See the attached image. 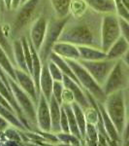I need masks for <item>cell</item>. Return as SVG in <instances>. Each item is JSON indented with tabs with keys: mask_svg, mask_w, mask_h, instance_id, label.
<instances>
[{
	"mask_svg": "<svg viewBox=\"0 0 129 146\" xmlns=\"http://www.w3.org/2000/svg\"><path fill=\"white\" fill-rule=\"evenodd\" d=\"M3 135H3V133H1V131H0V138H1Z\"/></svg>",
	"mask_w": 129,
	"mask_h": 146,
	"instance_id": "obj_43",
	"label": "cell"
},
{
	"mask_svg": "<svg viewBox=\"0 0 129 146\" xmlns=\"http://www.w3.org/2000/svg\"><path fill=\"white\" fill-rule=\"evenodd\" d=\"M51 52L55 53L56 55L62 56L65 60H80V52L78 46L74 45L72 43H68V42L57 41L53 45Z\"/></svg>",
	"mask_w": 129,
	"mask_h": 146,
	"instance_id": "obj_14",
	"label": "cell"
},
{
	"mask_svg": "<svg viewBox=\"0 0 129 146\" xmlns=\"http://www.w3.org/2000/svg\"><path fill=\"white\" fill-rule=\"evenodd\" d=\"M25 1H27V0H22V3H20V5H22V4H23V3H24Z\"/></svg>",
	"mask_w": 129,
	"mask_h": 146,
	"instance_id": "obj_44",
	"label": "cell"
},
{
	"mask_svg": "<svg viewBox=\"0 0 129 146\" xmlns=\"http://www.w3.org/2000/svg\"><path fill=\"white\" fill-rule=\"evenodd\" d=\"M49 60H51V62H53L55 63H56V64H57V66L59 67L60 69H61V71L63 72V74L69 76L70 78H72L75 82H77V83L80 85V83H79L78 79H77L76 75H75L74 71L72 70L71 66H70L69 63L67 62V60H65V58H63L62 56L56 55L55 53L51 52V53L50 54V56H49ZM80 86H81V85H80Z\"/></svg>",
	"mask_w": 129,
	"mask_h": 146,
	"instance_id": "obj_23",
	"label": "cell"
},
{
	"mask_svg": "<svg viewBox=\"0 0 129 146\" xmlns=\"http://www.w3.org/2000/svg\"><path fill=\"white\" fill-rule=\"evenodd\" d=\"M41 0H27L22 4L14 20V34L20 32L29 25Z\"/></svg>",
	"mask_w": 129,
	"mask_h": 146,
	"instance_id": "obj_9",
	"label": "cell"
},
{
	"mask_svg": "<svg viewBox=\"0 0 129 146\" xmlns=\"http://www.w3.org/2000/svg\"><path fill=\"white\" fill-rule=\"evenodd\" d=\"M0 115L3 117L4 119L8 121V123L11 125L12 127H15L18 129L20 131H25L27 129L25 128V126L23 125V123L20 120V118L18 117V115L16 114V112L14 110L9 109L8 107L4 106L0 103Z\"/></svg>",
	"mask_w": 129,
	"mask_h": 146,
	"instance_id": "obj_22",
	"label": "cell"
},
{
	"mask_svg": "<svg viewBox=\"0 0 129 146\" xmlns=\"http://www.w3.org/2000/svg\"><path fill=\"white\" fill-rule=\"evenodd\" d=\"M47 27H48V22L45 20V18L41 17L35 21L33 25H31V28H30L29 41L31 42L32 46L34 47L37 52L40 51L42 45H43Z\"/></svg>",
	"mask_w": 129,
	"mask_h": 146,
	"instance_id": "obj_12",
	"label": "cell"
},
{
	"mask_svg": "<svg viewBox=\"0 0 129 146\" xmlns=\"http://www.w3.org/2000/svg\"><path fill=\"white\" fill-rule=\"evenodd\" d=\"M119 19V25H120V29H121V35L124 37V39L127 41L129 44V23L126 22L123 19Z\"/></svg>",
	"mask_w": 129,
	"mask_h": 146,
	"instance_id": "obj_37",
	"label": "cell"
},
{
	"mask_svg": "<svg viewBox=\"0 0 129 146\" xmlns=\"http://www.w3.org/2000/svg\"><path fill=\"white\" fill-rule=\"evenodd\" d=\"M8 82L9 85L11 87L12 93H13L14 96H15L16 100L20 105V109L24 115V117L26 118L27 121H30L31 123H36V104L34 103V101L32 100V98L25 93L24 91L18 86V84L15 81L13 78H11L8 75Z\"/></svg>",
	"mask_w": 129,
	"mask_h": 146,
	"instance_id": "obj_7",
	"label": "cell"
},
{
	"mask_svg": "<svg viewBox=\"0 0 129 146\" xmlns=\"http://www.w3.org/2000/svg\"><path fill=\"white\" fill-rule=\"evenodd\" d=\"M115 4H116V14L118 18L123 19L126 22L129 23V11L124 5L122 0H115Z\"/></svg>",
	"mask_w": 129,
	"mask_h": 146,
	"instance_id": "obj_33",
	"label": "cell"
},
{
	"mask_svg": "<svg viewBox=\"0 0 129 146\" xmlns=\"http://www.w3.org/2000/svg\"><path fill=\"white\" fill-rule=\"evenodd\" d=\"M62 82H63V84H64L65 88L68 89L69 91H71V93L73 94L74 100L76 101L78 104L81 105L84 109H86V108L91 106L90 100H88L86 92H84V89L82 88L77 82H75L73 79L70 78L67 75H63Z\"/></svg>",
	"mask_w": 129,
	"mask_h": 146,
	"instance_id": "obj_13",
	"label": "cell"
},
{
	"mask_svg": "<svg viewBox=\"0 0 129 146\" xmlns=\"http://www.w3.org/2000/svg\"><path fill=\"white\" fill-rule=\"evenodd\" d=\"M121 60H122V62L129 67V49L127 50V52L123 55V56L121 58Z\"/></svg>",
	"mask_w": 129,
	"mask_h": 146,
	"instance_id": "obj_40",
	"label": "cell"
},
{
	"mask_svg": "<svg viewBox=\"0 0 129 146\" xmlns=\"http://www.w3.org/2000/svg\"><path fill=\"white\" fill-rule=\"evenodd\" d=\"M4 1V4L5 6L7 7L8 10H11V5H12V0H3Z\"/></svg>",
	"mask_w": 129,
	"mask_h": 146,
	"instance_id": "obj_41",
	"label": "cell"
},
{
	"mask_svg": "<svg viewBox=\"0 0 129 146\" xmlns=\"http://www.w3.org/2000/svg\"><path fill=\"white\" fill-rule=\"evenodd\" d=\"M48 66H49V70H50V73H51V77H53V81H63V75L64 74H63V72L61 71V69L57 66L56 63L49 60Z\"/></svg>",
	"mask_w": 129,
	"mask_h": 146,
	"instance_id": "obj_35",
	"label": "cell"
},
{
	"mask_svg": "<svg viewBox=\"0 0 129 146\" xmlns=\"http://www.w3.org/2000/svg\"><path fill=\"white\" fill-rule=\"evenodd\" d=\"M98 140H99V133L96 124L88 123L86 129V141L90 142V145H97Z\"/></svg>",
	"mask_w": 129,
	"mask_h": 146,
	"instance_id": "obj_29",
	"label": "cell"
},
{
	"mask_svg": "<svg viewBox=\"0 0 129 146\" xmlns=\"http://www.w3.org/2000/svg\"><path fill=\"white\" fill-rule=\"evenodd\" d=\"M96 102H97V101H96ZM97 105H98V109H99V111H100V114H101L104 128L106 129L109 138L111 139V142H114V143L119 142V141H120V135H119L116 126L113 123L112 119L110 118L109 114H108L106 109H105L104 104L100 102H97Z\"/></svg>",
	"mask_w": 129,
	"mask_h": 146,
	"instance_id": "obj_15",
	"label": "cell"
},
{
	"mask_svg": "<svg viewBox=\"0 0 129 146\" xmlns=\"http://www.w3.org/2000/svg\"><path fill=\"white\" fill-rule=\"evenodd\" d=\"M57 136L59 142L63 143L66 145H73V146H79L82 144V140L76 135H74L71 133H64V131H59V133H55Z\"/></svg>",
	"mask_w": 129,
	"mask_h": 146,
	"instance_id": "obj_28",
	"label": "cell"
},
{
	"mask_svg": "<svg viewBox=\"0 0 129 146\" xmlns=\"http://www.w3.org/2000/svg\"><path fill=\"white\" fill-rule=\"evenodd\" d=\"M10 126L11 125L8 123V121L5 120L1 115H0V131H1V133H4V131H6V129L9 128Z\"/></svg>",
	"mask_w": 129,
	"mask_h": 146,
	"instance_id": "obj_38",
	"label": "cell"
},
{
	"mask_svg": "<svg viewBox=\"0 0 129 146\" xmlns=\"http://www.w3.org/2000/svg\"><path fill=\"white\" fill-rule=\"evenodd\" d=\"M84 16L75 18L76 23L69 21L65 25L58 41L68 42L77 46H92L101 49V29H96V25L90 21H84Z\"/></svg>",
	"mask_w": 129,
	"mask_h": 146,
	"instance_id": "obj_1",
	"label": "cell"
},
{
	"mask_svg": "<svg viewBox=\"0 0 129 146\" xmlns=\"http://www.w3.org/2000/svg\"><path fill=\"white\" fill-rule=\"evenodd\" d=\"M11 127L7 128L6 131L3 133L4 136H5L6 138H8L10 141H13V142L18 143V144H22L23 142V140L22 139V137H20V133L17 131V128H15V127L11 128Z\"/></svg>",
	"mask_w": 129,
	"mask_h": 146,
	"instance_id": "obj_32",
	"label": "cell"
},
{
	"mask_svg": "<svg viewBox=\"0 0 129 146\" xmlns=\"http://www.w3.org/2000/svg\"><path fill=\"white\" fill-rule=\"evenodd\" d=\"M127 141H129V139H128V140H127Z\"/></svg>",
	"mask_w": 129,
	"mask_h": 146,
	"instance_id": "obj_45",
	"label": "cell"
},
{
	"mask_svg": "<svg viewBox=\"0 0 129 146\" xmlns=\"http://www.w3.org/2000/svg\"><path fill=\"white\" fill-rule=\"evenodd\" d=\"M121 36L119 19L115 13L105 14L101 21V50L108 52Z\"/></svg>",
	"mask_w": 129,
	"mask_h": 146,
	"instance_id": "obj_6",
	"label": "cell"
},
{
	"mask_svg": "<svg viewBox=\"0 0 129 146\" xmlns=\"http://www.w3.org/2000/svg\"><path fill=\"white\" fill-rule=\"evenodd\" d=\"M36 120L37 125L41 131H51V112L49 100L43 94H40L39 100L36 106Z\"/></svg>",
	"mask_w": 129,
	"mask_h": 146,
	"instance_id": "obj_10",
	"label": "cell"
},
{
	"mask_svg": "<svg viewBox=\"0 0 129 146\" xmlns=\"http://www.w3.org/2000/svg\"><path fill=\"white\" fill-rule=\"evenodd\" d=\"M71 106L73 108L75 116H76L77 123H78L79 129H80V131H81L83 139H84V141H86V124H88V121H86V118L84 109L80 104H78L76 101H73V102L71 103Z\"/></svg>",
	"mask_w": 129,
	"mask_h": 146,
	"instance_id": "obj_25",
	"label": "cell"
},
{
	"mask_svg": "<svg viewBox=\"0 0 129 146\" xmlns=\"http://www.w3.org/2000/svg\"><path fill=\"white\" fill-rule=\"evenodd\" d=\"M86 8H88V4L86 3L84 0H72L70 13L75 18H80L86 14Z\"/></svg>",
	"mask_w": 129,
	"mask_h": 146,
	"instance_id": "obj_30",
	"label": "cell"
},
{
	"mask_svg": "<svg viewBox=\"0 0 129 146\" xmlns=\"http://www.w3.org/2000/svg\"><path fill=\"white\" fill-rule=\"evenodd\" d=\"M50 105V112H51V133H57L61 131L60 128V117H61V104L51 96V100H49Z\"/></svg>",
	"mask_w": 129,
	"mask_h": 146,
	"instance_id": "obj_17",
	"label": "cell"
},
{
	"mask_svg": "<svg viewBox=\"0 0 129 146\" xmlns=\"http://www.w3.org/2000/svg\"><path fill=\"white\" fill-rule=\"evenodd\" d=\"M80 52V60H105L107 53L92 46H78Z\"/></svg>",
	"mask_w": 129,
	"mask_h": 146,
	"instance_id": "obj_19",
	"label": "cell"
},
{
	"mask_svg": "<svg viewBox=\"0 0 129 146\" xmlns=\"http://www.w3.org/2000/svg\"><path fill=\"white\" fill-rule=\"evenodd\" d=\"M62 107L64 108L65 112L67 114L68 117V122H69V128H70V133H73L74 135H76L77 137H79L82 140V142H84L83 136H82L81 131L79 129L78 123H77L76 116L73 111V108L71 106V103H62Z\"/></svg>",
	"mask_w": 129,
	"mask_h": 146,
	"instance_id": "obj_24",
	"label": "cell"
},
{
	"mask_svg": "<svg viewBox=\"0 0 129 146\" xmlns=\"http://www.w3.org/2000/svg\"><path fill=\"white\" fill-rule=\"evenodd\" d=\"M93 11L101 14H116L115 0H84Z\"/></svg>",
	"mask_w": 129,
	"mask_h": 146,
	"instance_id": "obj_20",
	"label": "cell"
},
{
	"mask_svg": "<svg viewBox=\"0 0 129 146\" xmlns=\"http://www.w3.org/2000/svg\"><path fill=\"white\" fill-rule=\"evenodd\" d=\"M129 83V67L122 60H118L110 72L106 82L102 86L106 96L116 91L124 90Z\"/></svg>",
	"mask_w": 129,
	"mask_h": 146,
	"instance_id": "obj_5",
	"label": "cell"
},
{
	"mask_svg": "<svg viewBox=\"0 0 129 146\" xmlns=\"http://www.w3.org/2000/svg\"><path fill=\"white\" fill-rule=\"evenodd\" d=\"M128 49H129V44L127 43V41L124 39V37L122 35H121V36L111 46V48L108 50L106 58L107 60H120L124 54L127 52Z\"/></svg>",
	"mask_w": 129,
	"mask_h": 146,
	"instance_id": "obj_18",
	"label": "cell"
},
{
	"mask_svg": "<svg viewBox=\"0 0 129 146\" xmlns=\"http://www.w3.org/2000/svg\"><path fill=\"white\" fill-rule=\"evenodd\" d=\"M83 66L91 74L100 86H103L112 71L116 60H79Z\"/></svg>",
	"mask_w": 129,
	"mask_h": 146,
	"instance_id": "obj_8",
	"label": "cell"
},
{
	"mask_svg": "<svg viewBox=\"0 0 129 146\" xmlns=\"http://www.w3.org/2000/svg\"><path fill=\"white\" fill-rule=\"evenodd\" d=\"M122 2L124 3V5L126 6V8H127L128 11H129V0H122Z\"/></svg>",
	"mask_w": 129,
	"mask_h": 146,
	"instance_id": "obj_42",
	"label": "cell"
},
{
	"mask_svg": "<svg viewBox=\"0 0 129 146\" xmlns=\"http://www.w3.org/2000/svg\"><path fill=\"white\" fill-rule=\"evenodd\" d=\"M0 45L4 49V51L8 55L10 60L14 64L15 63V60H14V54H13V45L9 42V39L7 38L3 27H1V23H0Z\"/></svg>",
	"mask_w": 129,
	"mask_h": 146,
	"instance_id": "obj_31",
	"label": "cell"
},
{
	"mask_svg": "<svg viewBox=\"0 0 129 146\" xmlns=\"http://www.w3.org/2000/svg\"><path fill=\"white\" fill-rule=\"evenodd\" d=\"M13 45V54H14V60H15L16 63L18 64V68L23 70L25 72H28V68L26 64V60H25L24 51L22 48V43L20 39H16L12 43ZM30 74V73H29Z\"/></svg>",
	"mask_w": 129,
	"mask_h": 146,
	"instance_id": "obj_21",
	"label": "cell"
},
{
	"mask_svg": "<svg viewBox=\"0 0 129 146\" xmlns=\"http://www.w3.org/2000/svg\"><path fill=\"white\" fill-rule=\"evenodd\" d=\"M103 104L118 129L119 135H123L126 126V105L123 90L116 91L108 95Z\"/></svg>",
	"mask_w": 129,
	"mask_h": 146,
	"instance_id": "obj_2",
	"label": "cell"
},
{
	"mask_svg": "<svg viewBox=\"0 0 129 146\" xmlns=\"http://www.w3.org/2000/svg\"><path fill=\"white\" fill-rule=\"evenodd\" d=\"M20 3H22V0H12L11 9L12 10H17L18 7L20 6Z\"/></svg>",
	"mask_w": 129,
	"mask_h": 146,
	"instance_id": "obj_39",
	"label": "cell"
},
{
	"mask_svg": "<svg viewBox=\"0 0 129 146\" xmlns=\"http://www.w3.org/2000/svg\"><path fill=\"white\" fill-rule=\"evenodd\" d=\"M64 84L62 81H53V96L55 98L60 104L63 103L62 100V96H63V92H64Z\"/></svg>",
	"mask_w": 129,
	"mask_h": 146,
	"instance_id": "obj_34",
	"label": "cell"
},
{
	"mask_svg": "<svg viewBox=\"0 0 129 146\" xmlns=\"http://www.w3.org/2000/svg\"><path fill=\"white\" fill-rule=\"evenodd\" d=\"M69 17L62 19L56 17V19H51L48 23L45 39H44L41 49L38 52L42 63L47 62L49 60V56L53 51V47L58 41V38H59L63 28H64L65 25L69 21Z\"/></svg>",
	"mask_w": 129,
	"mask_h": 146,
	"instance_id": "obj_4",
	"label": "cell"
},
{
	"mask_svg": "<svg viewBox=\"0 0 129 146\" xmlns=\"http://www.w3.org/2000/svg\"><path fill=\"white\" fill-rule=\"evenodd\" d=\"M0 66L5 70L7 72V74H8L11 78H13L16 81L15 67L13 66V62L10 60L8 55H7L6 52L4 51V49L1 47V45H0Z\"/></svg>",
	"mask_w": 129,
	"mask_h": 146,
	"instance_id": "obj_27",
	"label": "cell"
},
{
	"mask_svg": "<svg viewBox=\"0 0 129 146\" xmlns=\"http://www.w3.org/2000/svg\"><path fill=\"white\" fill-rule=\"evenodd\" d=\"M53 79L49 70L48 62H44L42 65L41 75H40V92L45 96L48 100H50L53 96Z\"/></svg>",
	"mask_w": 129,
	"mask_h": 146,
	"instance_id": "obj_16",
	"label": "cell"
},
{
	"mask_svg": "<svg viewBox=\"0 0 129 146\" xmlns=\"http://www.w3.org/2000/svg\"><path fill=\"white\" fill-rule=\"evenodd\" d=\"M66 60L69 63L70 66H71L72 70L74 71L82 88L84 91L88 92L97 102L104 103V101L106 100L107 96L104 93V91H103L102 86H100L95 81V79L91 76L90 73L83 66V64L79 60Z\"/></svg>",
	"mask_w": 129,
	"mask_h": 146,
	"instance_id": "obj_3",
	"label": "cell"
},
{
	"mask_svg": "<svg viewBox=\"0 0 129 146\" xmlns=\"http://www.w3.org/2000/svg\"><path fill=\"white\" fill-rule=\"evenodd\" d=\"M72 0H51V6L57 18H66L70 15Z\"/></svg>",
	"mask_w": 129,
	"mask_h": 146,
	"instance_id": "obj_26",
	"label": "cell"
},
{
	"mask_svg": "<svg viewBox=\"0 0 129 146\" xmlns=\"http://www.w3.org/2000/svg\"><path fill=\"white\" fill-rule=\"evenodd\" d=\"M60 128H61V131L70 133L68 117H67V114H66V112H65L64 108L62 107V104H61V117H60Z\"/></svg>",
	"mask_w": 129,
	"mask_h": 146,
	"instance_id": "obj_36",
	"label": "cell"
},
{
	"mask_svg": "<svg viewBox=\"0 0 129 146\" xmlns=\"http://www.w3.org/2000/svg\"><path fill=\"white\" fill-rule=\"evenodd\" d=\"M15 72H16V82L32 98V100L34 101V103L37 106V103H38L39 100V95H38V92H37L36 85H35L32 75L29 74L28 72H25L23 70L20 69V68H15Z\"/></svg>",
	"mask_w": 129,
	"mask_h": 146,
	"instance_id": "obj_11",
	"label": "cell"
}]
</instances>
